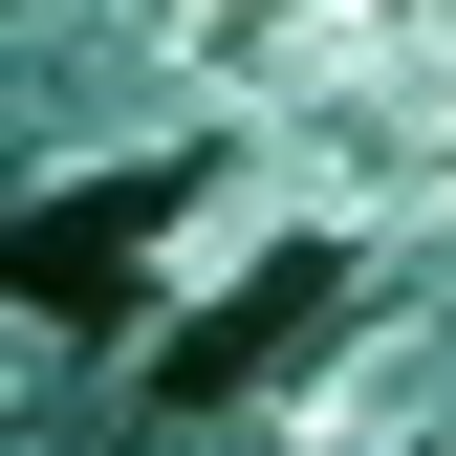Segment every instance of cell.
<instances>
[{
	"label": "cell",
	"mask_w": 456,
	"mask_h": 456,
	"mask_svg": "<svg viewBox=\"0 0 456 456\" xmlns=\"http://www.w3.org/2000/svg\"><path fill=\"white\" fill-rule=\"evenodd\" d=\"M326 305H348V261H326V240H282L261 282H217L175 348H152V413H240V391H282V370L326 348Z\"/></svg>",
	"instance_id": "6da1fadb"
},
{
	"label": "cell",
	"mask_w": 456,
	"mask_h": 456,
	"mask_svg": "<svg viewBox=\"0 0 456 456\" xmlns=\"http://www.w3.org/2000/svg\"><path fill=\"white\" fill-rule=\"evenodd\" d=\"M175 196H196V152H131V175H87V196H44L22 240H0V282H22L44 326H109V305H131V261L175 240Z\"/></svg>",
	"instance_id": "7a4b0ae2"
}]
</instances>
